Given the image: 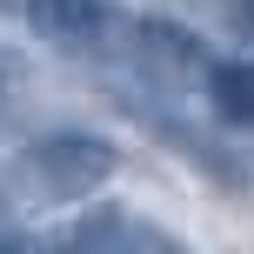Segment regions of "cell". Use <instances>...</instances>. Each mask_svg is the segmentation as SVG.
<instances>
[{"mask_svg":"<svg viewBox=\"0 0 254 254\" xmlns=\"http://www.w3.org/2000/svg\"><path fill=\"white\" fill-rule=\"evenodd\" d=\"M207 101L228 127H254V61H214L207 67Z\"/></svg>","mask_w":254,"mask_h":254,"instance_id":"277c9868","label":"cell"},{"mask_svg":"<svg viewBox=\"0 0 254 254\" xmlns=\"http://www.w3.org/2000/svg\"><path fill=\"white\" fill-rule=\"evenodd\" d=\"M114 20V0H27V27L54 47H80Z\"/></svg>","mask_w":254,"mask_h":254,"instance_id":"3957f363","label":"cell"},{"mask_svg":"<svg viewBox=\"0 0 254 254\" xmlns=\"http://www.w3.org/2000/svg\"><path fill=\"white\" fill-rule=\"evenodd\" d=\"M20 80H27V61H20L13 47H0V101H7V94L20 87Z\"/></svg>","mask_w":254,"mask_h":254,"instance_id":"8992f818","label":"cell"},{"mask_svg":"<svg viewBox=\"0 0 254 254\" xmlns=\"http://www.w3.org/2000/svg\"><path fill=\"white\" fill-rule=\"evenodd\" d=\"M121 154L114 140L101 134H80V127H61V134H40L34 147L20 154V181L40 194V201H87L114 181Z\"/></svg>","mask_w":254,"mask_h":254,"instance_id":"6da1fadb","label":"cell"},{"mask_svg":"<svg viewBox=\"0 0 254 254\" xmlns=\"http://www.w3.org/2000/svg\"><path fill=\"white\" fill-rule=\"evenodd\" d=\"M127 47H134V67H140V80H154V87H188V80L207 67L201 40H194L188 27H174V20H140Z\"/></svg>","mask_w":254,"mask_h":254,"instance_id":"7a4b0ae2","label":"cell"},{"mask_svg":"<svg viewBox=\"0 0 254 254\" xmlns=\"http://www.w3.org/2000/svg\"><path fill=\"white\" fill-rule=\"evenodd\" d=\"M0 254H34L27 241H13V234H0Z\"/></svg>","mask_w":254,"mask_h":254,"instance_id":"52a82bcc","label":"cell"},{"mask_svg":"<svg viewBox=\"0 0 254 254\" xmlns=\"http://www.w3.org/2000/svg\"><path fill=\"white\" fill-rule=\"evenodd\" d=\"M54 254H127V221L121 214H101V221H87L80 234H67Z\"/></svg>","mask_w":254,"mask_h":254,"instance_id":"5b68a950","label":"cell"}]
</instances>
